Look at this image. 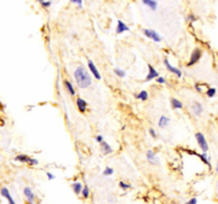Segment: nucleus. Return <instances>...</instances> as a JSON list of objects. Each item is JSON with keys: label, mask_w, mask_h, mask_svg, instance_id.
Wrapping results in <instances>:
<instances>
[{"label": "nucleus", "mask_w": 218, "mask_h": 204, "mask_svg": "<svg viewBox=\"0 0 218 204\" xmlns=\"http://www.w3.org/2000/svg\"><path fill=\"white\" fill-rule=\"evenodd\" d=\"M74 77H75V81L76 84L80 88H87L91 86V75L88 74V71L83 67V65H80L74 71Z\"/></svg>", "instance_id": "nucleus-1"}, {"label": "nucleus", "mask_w": 218, "mask_h": 204, "mask_svg": "<svg viewBox=\"0 0 218 204\" xmlns=\"http://www.w3.org/2000/svg\"><path fill=\"white\" fill-rule=\"evenodd\" d=\"M201 57H203V50H201L200 47H195L193 50L191 54H190V58L187 63V67H193V65H195L196 63L200 62Z\"/></svg>", "instance_id": "nucleus-2"}, {"label": "nucleus", "mask_w": 218, "mask_h": 204, "mask_svg": "<svg viewBox=\"0 0 218 204\" xmlns=\"http://www.w3.org/2000/svg\"><path fill=\"white\" fill-rule=\"evenodd\" d=\"M195 139H196V141H198V144H199V146H200V149L203 150L204 152H207V151H208V145H207V141H206L205 135H204L203 133L198 132V133L195 134Z\"/></svg>", "instance_id": "nucleus-3"}, {"label": "nucleus", "mask_w": 218, "mask_h": 204, "mask_svg": "<svg viewBox=\"0 0 218 204\" xmlns=\"http://www.w3.org/2000/svg\"><path fill=\"white\" fill-rule=\"evenodd\" d=\"M143 34L148 39H151L153 41H155V42H160L161 41V36L153 29H143Z\"/></svg>", "instance_id": "nucleus-4"}, {"label": "nucleus", "mask_w": 218, "mask_h": 204, "mask_svg": "<svg viewBox=\"0 0 218 204\" xmlns=\"http://www.w3.org/2000/svg\"><path fill=\"white\" fill-rule=\"evenodd\" d=\"M164 64H165V67H166V69L170 71V72H172V74H175L177 77H178V79H181L182 77V71L178 69V68H176V67H173V65H171V64H170V62H168V59L167 58H165L164 59Z\"/></svg>", "instance_id": "nucleus-5"}, {"label": "nucleus", "mask_w": 218, "mask_h": 204, "mask_svg": "<svg viewBox=\"0 0 218 204\" xmlns=\"http://www.w3.org/2000/svg\"><path fill=\"white\" fill-rule=\"evenodd\" d=\"M87 65H88V68H90L91 74L95 76V79H97V80H101V74H100V71H98V69H97V67H96L95 63H93L91 59H88Z\"/></svg>", "instance_id": "nucleus-6"}, {"label": "nucleus", "mask_w": 218, "mask_h": 204, "mask_svg": "<svg viewBox=\"0 0 218 204\" xmlns=\"http://www.w3.org/2000/svg\"><path fill=\"white\" fill-rule=\"evenodd\" d=\"M191 111L194 113V116H200L204 111V108H203V105H201V103L194 102L193 105H191Z\"/></svg>", "instance_id": "nucleus-7"}, {"label": "nucleus", "mask_w": 218, "mask_h": 204, "mask_svg": "<svg viewBox=\"0 0 218 204\" xmlns=\"http://www.w3.org/2000/svg\"><path fill=\"white\" fill-rule=\"evenodd\" d=\"M159 76V72L155 70V68L153 65L148 64V75L145 77V81H151L153 79H156Z\"/></svg>", "instance_id": "nucleus-8"}, {"label": "nucleus", "mask_w": 218, "mask_h": 204, "mask_svg": "<svg viewBox=\"0 0 218 204\" xmlns=\"http://www.w3.org/2000/svg\"><path fill=\"white\" fill-rule=\"evenodd\" d=\"M125 31H130V27L127 24H125L121 19H119L116 24V34H123Z\"/></svg>", "instance_id": "nucleus-9"}, {"label": "nucleus", "mask_w": 218, "mask_h": 204, "mask_svg": "<svg viewBox=\"0 0 218 204\" xmlns=\"http://www.w3.org/2000/svg\"><path fill=\"white\" fill-rule=\"evenodd\" d=\"M189 153H193V155H195V156H198L201 161H203L205 164H207V167L208 168H211L212 166H211V162H210V158L206 156V152H204V153H198V152H194V151H188Z\"/></svg>", "instance_id": "nucleus-10"}, {"label": "nucleus", "mask_w": 218, "mask_h": 204, "mask_svg": "<svg viewBox=\"0 0 218 204\" xmlns=\"http://www.w3.org/2000/svg\"><path fill=\"white\" fill-rule=\"evenodd\" d=\"M76 107H78V110L80 112H85L87 110V103L83 99V98L79 97L78 99H76Z\"/></svg>", "instance_id": "nucleus-11"}, {"label": "nucleus", "mask_w": 218, "mask_h": 204, "mask_svg": "<svg viewBox=\"0 0 218 204\" xmlns=\"http://www.w3.org/2000/svg\"><path fill=\"white\" fill-rule=\"evenodd\" d=\"M142 3H143V5L148 6L151 11H155L158 9V1L156 0H142Z\"/></svg>", "instance_id": "nucleus-12"}, {"label": "nucleus", "mask_w": 218, "mask_h": 204, "mask_svg": "<svg viewBox=\"0 0 218 204\" xmlns=\"http://www.w3.org/2000/svg\"><path fill=\"white\" fill-rule=\"evenodd\" d=\"M100 145H101V150H102V153H103V155H109V153L113 152V149L110 148V145L107 144L104 140H103L102 143H100Z\"/></svg>", "instance_id": "nucleus-13"}, {"label": "nucleus", "mask_w": 218, "mask_h": 204, "mask_svg": "<svg viewBox=\"0 0 218 204\" xmlns=\"http://www.w3.org/2000/svg\"><path fill=\"white\" fill-rule=\"evenodd\" d=\"M24 196H26V198H27V201L29 202V203H34V193H33V191H32V189H29V187H26L24 189Z\"/></svg>", "instance_id": "nucleus-14"}, {"label": "nucleus", "mask_w": 218, "mask_h": 204, "mask_svg": "<svg viewBox=\"0 0 218 204\" xmlns=\"http://www.w3.org/2000/svg\"><path fill=\"white\" fill-rule=\"evenodd\" d=\"M83 184L80 182V181H74L71 184V189H73V191H74V193L75 194H80L81 193V190H83Z\"/></svg>", "instance_id": "nucleus-15"}, {"label": "nucleus", "mask_w": 218, "mask_h": 204, "mask_svg": "<svg viewBox=\"0 0 218 204\" xmlns=\"http://www.w3.org/2000/svg\"><path fill=\"white\" fill-rule=\"evenodd\" d=\"M168 123H170V118H168V117H166V116H160L159 122H158V125H159L160 128H166V127L168 126Z\"/></svg>", "instance_id": "nucleus-16"}, {"label": "nucleus", "mask_w": 218, "mask_h": 204, "mask_svg": "<svg viewBox=\"0 0 218 204\" xmlns=\"http://www.w3.org/2000/svg\"><path fill=\"white\" fill-rule=\"evenodd\" d=\"M1 196H3V197H5L11 204H15V201H13V198L11 197V194H10L9 190H7L6 187H3V189H1Z\"/></svg>", "instance_id": "nucleus-17"}, {"label": "nucleus", "mask_w": 218, "mask_h": 204, "mask_svg": "<svg viewBox=\"0 0 218 204\" xmlns=\"http://www.w3.org/2000/svg\"><path fill=\"white\" fill-rule=\"evenodd\" d=\"M147 158H148V161L150 163H153V164H155V163H156V155H155V152L153 150H148L147 151Z\"/></svg>", "instance_id": "nucleus-18"}, {"label": "nucleus", "mask_w": 218, "mask_h": 204, "mask_svg": "<svg viewBox=\"0 0 218 204\" xmlns=\"http://www.w3.org/2000/svg\"><path fill=\"white\" fill-rule=\"evenodd\" d=\"M171 107L173 109H182L183 108V103L177 99V98H172V99H171Z\"/></svg>", "instance_id": "nucleus-19"}, {"label": "nucleus", "mask_w": 218, "mask_h": 204, "mask_svg": "<svg viewBox=\"0 0 218 204\" xmlns=\"http://www.w3.org/2000/svg\"><path fill=\"white\" fill-rule=\"evenodd\" d=\"M64 86H66L67 91L70 93V95H75V89H74V87H73L71 82H69L68 80H66V81H64Z\"/></svg>", "instance_id": "nucleus-20"}, {"label": "nucleus", "mask_w": 218, "mask_h": 204, "mask_svg": "<svg viewBox=\"0 0 218 204\" xmlns=\"http://www.w3.org/2000/svg\"><path fill=\"white\" fill-rule=\"evenodd\" d=\"M136 98H137V99H139V100H142V102L148 100V92L147 91H141L138 94H136Z\"/></svg>", "instance_id": "nucleus-21"}, {"label": "nucleus", "mask_w": 218, "mask_h": 204, "mask_svg": "<svg viewBox=\"0 0 218 204\" xmlns=\"http://www.w3.org/2000/svg\"><path fill=\"white\" fill-rule=\"evenodd\" d=\"M16 161L22 162V163H30V157H28L27 155H18V156L16 157Z\"/></svg>", "instance_id": "nucleus-22"}, {"label": "nucleus", "mask_w": 218, "mask_h": 204, "mask_svg": "<svg viewBox=\"0 0 218 204\" xmlns=\"http://www.w3.org/2000/svg\"><path fill=\"white\" fill-rule=\"evenodd\" d=\"M216 93H217V89L214 87H208L206 89V97L207 98H213L216 95Z\"/></svg>", "instance_id": "nucleus-23"}, {"label": "nucleus", "mask_w": 218, "mask_h": 204, "mask_svg": "<svg viewBox=\"0 0 218 204\" xmlns=\"http://www.w3.org/2000/svg\"><path fill=\"white\" fill-rule=\"evenodd\" d=\"M80 194H81L83 198H85V199L88 198V197H90V189H88L87 186H84L83 190H81V193H80Z\"/></svg>", "instance_id": "nucleus-24"}, {"label": "nucleus", "mask_w": 218, "mask_h": 204, "mask_svg": "<svg viewBox=\"0 0 218 204\" xmlns=\"http://www.w3.org/2000/svg\"><path fill=\"white\" fill-rule=\"evenodd\" d=\"M196 21H198V17L194 13L190 12V13L187 15V22L188 23H194V22H196Z\"/></svg>", "instance_id": "nucleus-25"}, {"label": "nucleus", "mask_w": 218, "mask_h": 204, "mask_svg": "<svg viewBox=\"0 0 218 204\" xmlns=\"http://www.w3.org/2000/svg\"><path fill=\"white\" fill-rule=\"evenodd\" d=\"M36 1L39 4H41V6L44 7V9H48V7L51 6V1H50V0H36Z\"/></svg>", "instance_id": "nucleus-26"}, {"label": "nucleus", "mask_w": 218, "mask_h": 204, "mask_svg": "<svg viewBox=\"0 0 218 204\" xmlns=\"http://www.w3.org/2000/svg\"><path fill=\"white\" fill-rule=\"evenodd\" d=\"M114 72H115V75L119 76V77H125V76H126V71L123 70V69L115 68V69H114Z\"/></svg>", "instance_id": "nucleus-27"}, {"label": "nucleus", "mask_w": 218, "mask_h": 204, "mask_svg": "<svg viewBox=\"0 0 218 204\" xmlns=\"http://www.w3.org/2000/svg\"><path fill=\"white\" fill-rule=\"evenodd\" d=\"M104 176H109V175H113L114 174V170H113V168H110V167H107L106 169L103 170V173H102Z\"/></svg>", "instance_id": "nucleus-28"}, {"label": "nucleus", "mask_w": 218, "mask_h": 204, "mask_svg": "<svg viewBox=\"0 0 218 204\" xmlns=\"http://www.w3.org/2000/svg\"><path fill=\"white\" fill-rule=\"evenodd\" d=\"M119 186H120V189L124 190V191H126V190H128V189H131V185H130V184H126V182H124V181H120V182H119Z\"/></svg>", "instance_id": "nucleus-29"}, {"label": "nucleus", "mask_w": 218, "mask_h": 204, "mask_svg": "<svg viewBox=\"0 0 218 204\" xmlns=\"http://www.w3.org/2000/svg\"><path fill=\"white\" fill-rule=\"evenodd\" d=\"M70 3L78 5L79 7H83V0H70Z\"/></svg>", "instance_id": "nucleus-30"}, {"label": "nucleus", "mask_w": 218, "mask_h": 204, "mask_svg": "<svg viewBox=\"0 0 218 204\" xmlns=\"http://www.w3.org/2000/svg\"><path fill=\"white\" fill-rule=\"evenodd\" d=\"M156 81H158V84H160V85H163V84L166 82L165 77H161V76H158V77H156Z\"/></svg>", "instance_id": "nucleus-31"}, {"label": "nucleus", "mask_w": 218, "mask_h": 204, "mask_svg": "<svg viewBox=\"0 0 218 204\" xmlns=\"http://www.w3.org/2000/svg\"><path fill=\"white\" fill-rule=\"evenodd\" d=\"M30 166H36V164H39V161L38 159H35V158H30V163H29Z\"/></svg>", "instance_id": "nucleus-32"}, {"label": "nucleus", "mask_w": 218, "mask_h": 204, "mask_svg": "<svg viewBox=\"0 0 218 204\" xmlns=\"http://www.w3.org/2000/svg\"><path fill=\"white\" fill-rule=\"evenodd\" d=\"M149 134H150L153 138H156V132L154 130V128H149Z\"/></svg>", "instance_id": "nucleus-33"}, {"label": "nucleus", "mask_w": 218, "mask_h": 204, "mask_svg": "<svg viewBox=\"0 0 218 204\" xmlns=\"http://www.w3.org/2000/svg\"><path fill=\"white\" fill-rule=\"evenodd\" d=\"M196 203H198V199H196V198H191V199L188 201V204H196Z\"/></svg>", "instance_id": "nucleus-34"}, {"label": "nucleus", "mask_w": 218, "mask_h": 204, "mask_svg": "<svg viewBox=\"0 0 218 204\" xmlns=\"http://www.w3.org/2000/svg\"><path fill=\"white\" fill-rule=\"evenodd\" d=\"M96 141H97V143H102V141H103V136H102V135H97V136H96Z\"/></svg>", "instance_id": "nucleus-35"}, {"label": "nucleus", "mask_w": 218, "mask_h": 204, "mask_svg": "<svg viewBox=\"0 0 218 204\" xmlns=\"http://www.w3.org/2000/svg\"><path fill=\"white\" fill-rule=\"evenodd\" d=\"M46 175H47V179H48V180H53V179H55V175L51 174V173H46Z\"/></svg>", "instance_id": "nucleus-36"}, {"label": "nucleus", "mask_w": 218, "mask_h": 204, "mask_svg": "<svg viewBox=\"0 0 218 204\" xmlns=\"http://www.w3.org/2000/svg\"><path fill=\"white\" fill-rule=\"evenodd\" d=\"M187 1H191V0H187Z\"/></svg>", "instance_id": "nucleus-37"}]
</instances>
